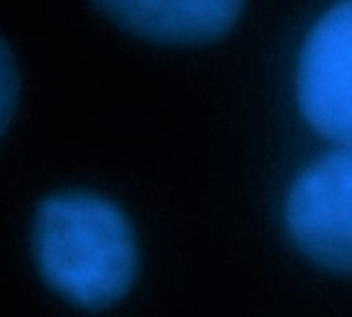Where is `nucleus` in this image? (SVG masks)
<instances>
[{
    "label": "nucleus",
    "instance_id": "1",
    "mask_svg": "<svg viewBox=\"0 0 352 317\" xmlns=\"http://www.w3.org/2000/svg\"><path fill=\"white\" fill-rule=\"evenodd\" d=\"M29 250L41 283L66 305L101 314L134 291L142 254L126 208L93 188H58L31 217Z\"/></svg>",
    "mask_w": 352,
    "mask_h": 317
},
{
    "label": "nucleus",
    "instance_id": "2",
    "mask_svg": "<svg viewBox=\"0 0 352 317\" xmlns=\"http://www.w3.org/2000/svg\"><path fill=\"white\" fill-rule=\"evenodd\" d=\"M285 225L314 264L352 274V144L320 157L295 179Z\"/></svg>",
    "mask_w": 352,
    "mask_h": 317
},
{
    "label": "nucleus",
    "instance_id": "3",
    "mask_svg": "<svg viewBox=\"0 0 352 317\" xmlns=\"http://www.w3.org/2000/svg\"><path fill=\"white\" fill-rule=\"evenodd\" d=\"M297 101L311 130L352 144V0L336 2L307 33L297 68Z\"/></svg>",
    "mask_w": 352,
    "mask_h": 317
},
{
    "label": "nucleus",
    "instance_id": "4",
    "mask_svg": "<svg viewBox=\"0 0 352 317\" xmlns=\"http://www.w3.org/2000/svg\"><path fill=\"white\" fill-rule=\"evenodd\" d=\"M99 14L155 45H204L239 23L248 0H91Z\"/></svg>",
    "mask_w": 352,
    "mask_h": 317
},
{
    "label": "nucleus",
    "instance_id": "5",
    "mask_svg": "<svg viewBox=\"0 0 352 317\" xmlns=\"http://www.w3.org/2000/svg\"><path fill=\"white\" fill-rule=\"evenodd\" d=\"M21 103V70L12 45L0 33V140L10 130Z\"/></svg>",
    "mask_w": 352,
    "mask_h": 317
}]
</instances>
